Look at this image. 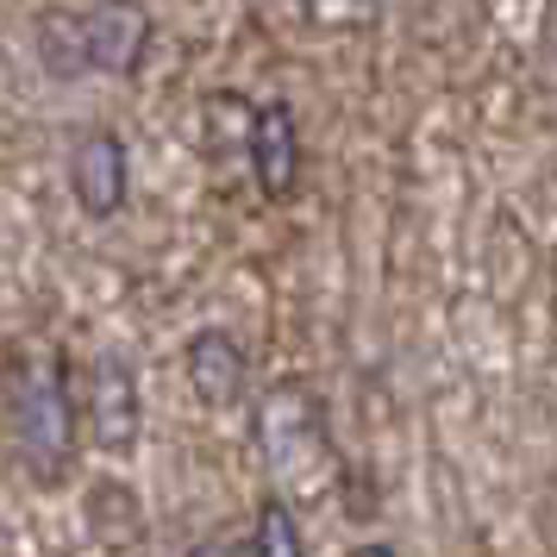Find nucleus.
Returning a JSON list of instances; mask_svg holds the SVG:
<instances>
[{
	"mask_svg": "<svg viewBox=\"0 0 557 557\" xmlns=\"http://www.w3.org/2000/svg\"><path fill=\"white\" fill-rule=\"evenodd\" d=\"M7 413H13V445L38 482H57L76 457V388L70 363L51 345H26L7 376Z\"/></svg>",
	"mask_w": 557,
	"mask_h": 557,
	"instance_id": "obj_1",
	"label": "nucleus"
},
{
	"mask_svg": "<svg viewBox=\"0 0 557 557\" xmlns=\"http://www.w3.org/2000/svg\"><path fill=\"white\" fill-rule=\"evenodd\" d=\"M151 45V13L138 7V0H101L88 20H82V51L95 70L107 76H132L138 70V57Z\"/></svg>",
	"mask_w": 557,
	"mask_h": 557,
	"instance_id": "obj_2",
	"label": "nucleus"
},
{
	"mask_svg": "<svg viewBox=\"0 0 557 557\" xmlns=\"http://www.w3.org/2000/svg\"><path fill=\"white\" fill-rule=\"evenodd\" d=\"M88 420H95V445L101 451H132L138 438V388H132V363L120 351H101L88 370Z\"/></svg>",
	"mask_w": 557,
	"mask_h": 557,
	"instance_id": "obj_3",
	"label": "nucleus"
},
{
	"mask_svg": "<svg viewBox=\"0 0 557 557\" xmlns=\"http://www.w3.org/2000/svg\"><path fill=\"white\" fill-rule=\"evenodd\" d=\"M70 182H76L82 213H95V220L120 213L126 207V145H120V132L107 126L88 132L76 145V157H70Z\"/></svg>",
	"mask_w": 557,
	"mask_h": 557,
	"instance_id": "obj_4",
	"label": "nucleus"
},
{
	"mask_svg": "<svg viewBox=\"0 0 557 557\" xmlns=\"http://www.w3.org/2000/svg\"><path fill=\"white\" fill-rule=\"evenodd\" d=\"M251 176L270 201H288L301 182V132H295V113L282 101H270L251 120Z\"/></svg>",
	"mask_w": 557,
	"mask_h": 557,
	"instance_id": "obj_5",
	"label": "nucleus"
},
{
	"mask_svg": "<svg viewBox=\"0 0 557 557\" xmlns=\"http://www.w3.org/2000/svg\"><path fill=\"white\" fill-rule=\"evenodd\" d=\"M188 382H195L201 401H232V395H238L245 357H238V345H232L226 332H201V338L188 345Z\"/></svg>",
	"mask_w": 557,
	"mask_h": 557,
	"instance_id": "obj_6",
	"label": "nucleus"
},
{
	"mask_svg": "<svg viewBox=\"0 0 557 557\" xmlns=\"http://www.w3.org/2000/svg\"><path fill=\"white\" fill-rule=\"evenodd\" d=\"M251 557H307L301 527H295V513H288L282 502H263V513H257V539H251Z\"/></svg>",
	"mask_w": 557,
	"mask_h": 557,
	"instance_id": "obj_7",
	"label": "nucleus"
},
{
	"mask_svg": "<svg viewBox=\"0 0 557 557\" xmlns=\"http://www.w3.org/2000/svg\"><path fill=\"white\" fill-rule=\"evenodd\" d=\"M357 557H395V552H388V545H363Z\"/></svg>",
	"mask_w": 557,
	"mask_h": 557,
	"instance_id": "obj_8",
	"label": "nucleus"
},
{
	"mask_svg": "<svg viewBox=\"0 0 557 557\" xmlns=\"http://www.w3.org/2000/svg\"><path fill=\"white\" fill-rule=\"evenodd\" d=\"M238 557H251V552H238Z\"/></svg>",
	"mask_w": 557,
	"mask_h": 557,
	"instance_id": "obj_9",
	"label": "nucleus"
}]
</instances>
